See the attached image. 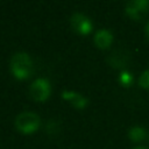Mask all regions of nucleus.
Returning <instances> with one entry per match:
<instances>
[{
    "mask_svg": "<svg viewBox=\"0 0 149 149\" xmlns=\"http://www.w3.org/2000/svg\"><path fill=\"white\" fill-rule=\"evenodd\" d=\"M9 68L16 78L23 79L31 74L34 65H33V61L30 56L27 52L17 51L13 54L10 62H9Z\"/></svg>",
    "mask_w": 149,
    "mask_h": 149,
    "instance_id": "obj_1",
    "label": "nucleus"
},
{
    "mask_svg": "<svg viewBox=\"0 0 149 149\" xmlns=\"http://www.w3.org/2000/svg\"><path fill=\"white\" fill-rule=\"evenodd\" d=\"M40 126V116L29 111L21 112L15 118V127L22 133H33Z\"/></svg>",
    "mask_w": 149,
    "mask_h": 149,
    "instance_id": "obj_2",
    "label": "nucleus"
},
{
    "mask_svg": "<svg viewBox=\"0 0 149 149\" xmlns=\"http://www.w3.org/2000/svg\"><path fill=\"white\" fill-rule=\"evenodd\" d=\"M126 14L133 20H141L149 12L148 0H132L128 1L125 7Z\"/></svg>",
    "mask_w": 149,
    "mask_h": 149,
    "instance_id": "obj_3",
    "label": "nucleus"
},
{
    "mask_svg": "<svg viewBox=\"0 0 149 149\" xmlns=\"http://www.w3.org/2000/svg\"><path fill=\"white\" fill-rule=\"evenodd\" d=\"M29 94L33 99L42 101L47 99L50 94V84L45 78H37L35 79L29 87Z\"/></svg>",
    "mask_w": 149,
    "mask_h": 149,
    "instance_id": "obj_4",
    "label": "nucleus"
},
{
    "mask_svg": "<svg viewBox=\"0 0 149 149\" xmlns=\"http://www.w3.org/2000/svg\"><path fill=\"white\" fill-rule=\"evenodd\" d=\"M71 27L79 34H88L92 30V22L83 13H73L70 17Z\"/></svg>",
    "mask_w": 149,
    "mask_h": 149,
    "instance_id": "obj_5",
    "label": "nucleus"
},
{
    "mask_svg": "<svg viewBox=\"0 0 149 149\" xmlns=\"http://www.w3.org/2000/svg\"><path fill=\"white\" fill-rule=\"evenodd\" d=\"M112 42H113V35L107 29H99L94 34V43L100 49L108 48L112 44Z\"/></svg>",
    "mask_w": 149,
    "mask_h": 149,
    "instance_id": "obj_6",
    "label": "nucleus"
},
{
    "mask_svg": "<svg viewBox=\"0 0 149 149\" xmlns=\"http://www.w3.org/2000/svg\"><path fill=\"white\" fill-rule=\"evenodd\" d=\"M62 97H63L64 99L69 100L73 106H76V107H78V108L85 107V106L87 105V102H88L87 99H86L83 94H80V93H78V92H74V91L65 90V91L62 92Z\"/></svg>",
    "mask_w": 149,
    "mask_h": 149,
    "instance_id": "obj_7",
    "label": "nucleus"
},
{
    "mask_svg": "<svg viewBox=\"0 0 149 149\" xmlns=\"http://www.w3.org/2000/svg\"><path fill=\"white\" fill-rule=\"evenodd\" d=\"M127 57L125 52H121V51H114L113 54L109 55L108 57V62L114 68H121V66H125V64L127 63Z\"/></svg>",
    "mask_w": 149,
    "mask_h": 149,
    "instance_id": "obj_8",
    "label": "nucleus"
},
{
    "mask_svg": "<svg viewBox=\"0 0 149 149\" xmlns=\"http://www.w3.org/2000/svg\"><path fill=\"white\" fill-rule=\"evenodd\" d=\"M128 137L133 142H141L146 137V130L140 126H134L128 130Z\"/></svg>",
    "mask_w": 149,
    "mask_h": 149,
    "instance_id": "obj_9",
    "label": "nucleus"
},
{
    "mask_svg": "<svg viewBox=\"0 0 149 149\" xmlns=\"http://www.w3.org/2000/svg\"><path fill=\"white\" fill-rule=\"evenodd\" d=\"M118 80H119V83H120L122 86H125V87H129V86L133 84L134 78H133V74H132L129 71L123 70V71L120 72Z\"/></svg>",
    "mask_w": 149,
    "mask_h": 149,
    "instance_id": "obj_10",
    "label": "nucleus"
},
{
    "mask_svg": "<svg viewBox=\"0 0 149 149\" xmlns=\"http://www.w3.org/2000/svg\"><path fill=\"white\" fill-rule=\"evenodd\" d=\"M139 85L143 88H149V70H146L141 73L139 78Z\"/></svg>",
    "mask_w": 149,
    "mask_h": 149,
    "instance_id": "obj_11",
    "label": "nucleus"
},
{
    "mask_svg": "<svg viewBox=\"0 0 149 149\" xmlns=\"http://www.w3.org/2000/svg\"><path fill=\"white\" fill-rule=\"evenodd\" d=\"M146 34H147V36L149 37V21H148V23H147V26H146Z\"/></svg>",
    "mask_w": 149,
    "mask_h": 149,
    "instance_id": "obj_12",
    "label": "nucleus"
},
{
    "mask_svg": "<svg viewBox=\"0 0 149 149\" xmlns=\"http://www.w3.org/2000/svg\"><path fill=\"white\" fill-rule=\"evenodd\" d=\"M133 149H148L147 147H135V148H133Z\"/></svg>",
    "mask_w": 149,
    "mask_h": 149,
    "instance_id": "obj_13",
    "label": "nucleus"
}]
</instances>
